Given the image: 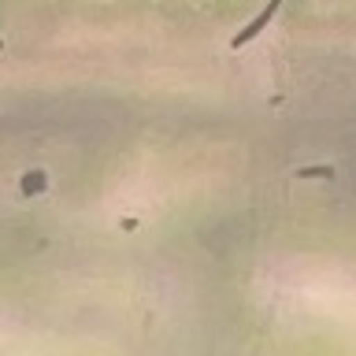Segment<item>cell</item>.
<instances>
[{
  "instance_id": "cell-2",
  "label": "cell",
  "mask_w": 356,
  "mask_h": 356,
  "mask_svg": "<svg viewBox=\"0 0 356 356\" xmlns=\"http://www.w3.org/2000/svg\"><path fill=\"white\" fill-rule=\"evenodd\" d=\"M41 186H49V178H44V175H26V182H22L26 193H33V189H41Z\"/></svg>"
},
{
  "instance_id": "cell-1",
  "label": "cell",
  "mask_w": 356,
  "mask_h": 356,
  "mask_svg": "<svg viewBox=\"0 0 356 356\" xmlns=\"http://www.w3.org/2000/svg\"><path fill=\"white\" fill-rule=\"evenodd\" d=\"M282 4H286V0H267V8H264V11H260V15H256V19L249 22V26H245V30L238 33V38H234V41H230V44H234V49H245V44H249L252 38H260V33H264V26H267V22H271V19H275V11H278V8H282Z\"/></svg>"
}]
</instances>
